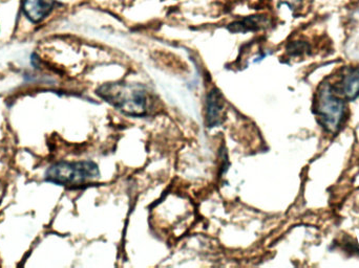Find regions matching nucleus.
<instances>
[{
    "label": "nucleus",
    "mask_w": 359,
    "mask_h": 268,
    "mask_svg": "<svg viewBox=\"0 0 359 268\" xmlns=\"http://www.w3.org/2000/svg\"><path fill=\"white\" fill-rule=\"evenodd\" d=\"M97 94L130 117H143L149 111V94L138 84H104L97 90Z\"/></svg>",
    "instance_id": "1"
},
{
    "label": "nucleus",
    "mask_w": 359,
    "mask_h": 268,
    "mask_svg": "<svg viewBox=\"0 0 359 268\" xmlns=\"http://www.w3.org/2000/svg\"><path fill=\"white\" fill-rule=\"evenodd\" d=\"M100 176L94 162H60L53 164L46 172V181L60 185H82Z\"/></svg>",
    "instance_id": "2"
},
{
    "label": "nucleus",
    "mask_w": 359,
    "mask_h": 268,
    "mask_svg": "<svg viewBox=\"0 0 359 268\" xmlns=\"http://www.w3.org/2000/svg\"><path fill=\"white\" fill-rule=\"evenodd\" d=\"M344 111L343 101L333 94L332 87L329 84L323 86L318 102V115L323 126L329 132H337L343 121Z\"/></svg>",
    "instance_id": "3"
},
{
    "label": "nucleus",
    "mask_w": 359,
    "mask_h": 268,
    "mask_svg": "<svg viewBox=\"0 0 359 268\" xmlns=\"http://www.w3.org/2000/svg\"><path fill=\"white\" fill-rule=\"evenodd\" d=\"M224 108V99L217 88L211 90L206 98V124L209 128L217 127L222 123V111Z\"/></svg>",
    "instance_id": "4"
},
{
    "label": "nucleus",
    "mask_w": 359,
    "mask_h": 268,
    "mask_svg": "<svg viewBox=\"0 0 359 268\" xmlns=\"http://www.w3.org/2000/svg\"><path fill=\"white\" fill-rule=\"evenodd\" d=\"M54 6L55 0H25L23 13L29 21L38 23L50 15Z\"/></svg>",
    "instance_id": "5"
},
{
    "label": "nucleus",
    "mask_w": 359,
    "mask_h": 268,
    "mask_svg": "<svg viewBox=\"0 0 359 268\" xmlns=\"http://www.w3.org/2000/svg\"><path fill=\"white\" fill-rule=\"evenodd\" d=\"M268 20L263 16H251L242 20L236 21L229 24V31L232 33H248L265 29Z\"/></svg>",
    "instance_id": "6"
},
{
    "label": "nucleus",
    "mask_w": 359,
    "mask_h": 268,
    "mask_svg": "<svg viewBox=\"0 0 359 268\" xmlns=\"http://www.w3.org/2000/svg\"><path fill=\"white\" fill-rule=\"evenodd\" d=\"M343 90L346 98L353 100L359 94V69H351L344 78Z\"/></svg>",
    "instance_id": "7"
}]
</instances>
